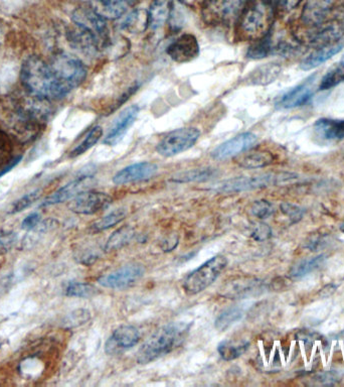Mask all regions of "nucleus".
<instances>
[{"mask_svg":"<svg viewBox=\"0 0 344 387\" xmlns=\"http://www.w3.org/2000/svg\"><path fill=\"white\" fill-rule=\"evenodd\" d=\"M0 346H1V343H0Z\"/></svg>","mask_w":344,"mask_h":387,"instance_id":"nucleus-49","label":"nucleus"},{"mask_svg":"<svg viewBox=\"0 0 344 387\" xmlns=\"http://www.w3.org/2000/svg\"><path fill=\"white\" fill-rule=\"evenodd\" d=\"M157 169L159 167L149 162L131 164L115 174L113 183L116 185H126L134 181L149 180L157 173Z\"/></svg>","mask_w":344,"mask_h":387,"instance_id":"nucleus-16","label":"nucleus"},{"mask_svg":"<svg viewBox=\"0 0 344 387\" xmlns=\"http://www.w3.org/2000/svg\"><path fill=\"white\" fill-rule=\"evenodd\" d=\"M326 262V255L319 254L317 257L304 259L294 265L289 271V276L292 279H301L303 276H308L311 272L319 269L324 262Z\"/></svg>","mask_w":344,"mask_h":387,"instance_id":"nucleus-25","label":"nucleus"},{"mask_svg":"<svg viewBox=\"0 0 344 387\" xmlns=\"http://www.w3.org/2000/svg\"><path fill=\"white\" fill-rule=\"evenodd\" d=\"M166 52L176 63L185 64L197 58L200 45L195 35L183 33L167 47Z\"/></svg>","mask_w":344,"mask_h":387,"instance_id":"nucleus-11","label":"nucleus"},{"mask_svg":"<svg viewBox=\"0 0 344 387\" xmlns=\"http://www.w3.org/2000/svg\"><path fill=\"white\" fill-rule=\"evenodd\" d=\"M134 235V231L132 228L125 227V228L119 229V230L115 231L108 241H107L105 249L106 252H113V250H118L124 246L127 245L132 240Z\"/></svg>","mask_w":344,"mask_h":387,"instance_id":"nucleus-31","label":"nucleus"},{"mask_svg":"<svg viewBox=\"0 0 344 387\" xmlns=\"http://www.w3.org/2000/svg\"><path fill=\"white\" fill-rule=\"evenodd\" d=\"M91 178H92L91 174H83V176H79L76 180L67 184L63 188L47 197L42 202V206H52V205L59 204V203L73 199L79 193L87 190L90 185Z\"/></svg>","mask_w":344,"mask_h":387,"instance_id":"nucleus-19","label":"nucleus"},{"mask_svg":"<svg viewBox=\"0 0 344 387\" xmlns=\"http://www.w3.org/2000/svg\"><path fill=\"white\" fill-rule=\"evenodd\" d=\"M21 81L26 90L33 96L45 100L59 99L66 96L50 64L38 57H30L21 67Z\"/></svg>","mask_w":344,"mask_h":387,"instance_id":"nucleus-1","label":"nucleus"},{"mask_svg":"<svg viewBox=\"0 0 344 387\" xmlns=\"http://www.w3.org/2000/svg\"><path fill=\"white\" fill-rule=\"evenodd\" d=\"M251 213L259 219H266L274 213V207L266 200L255 201L251 206Z\"/></svg>","mask_w":344,"mask_h":387,"instance_id":"nucleus-38","label":"nucleus"},{"mask_svg":"<svg viewBox=\"0 0 344 387\" xmlns=\"http://www.w3.org/2000/svg\"><path fill=\"white\" fill-rule=\"evenodd\" d=\"M257 136L252 133H241L235 136L228 142L222 143L212 152V157L214 159L224 161L229 157H236L243 152H248L252 149L257 142Z\"/></svg>","mask_w":344,"mask_h":387,"instance_id":"nucleus-12","label":"nucleus"},{"mask_svg":"<svg viewBox=\"0 0 344 387\" xmlns=\"http://www.w3.org/2000/svg\"><path fill=\"white\" fill-rule=\"evenodd\" d=\"M317 74L305 79L301 84L288 91L277 102V107L281 109H292L306 103L311 98L316 85Z\"/></svg>","mask_w":344,"mask_h":387,"instance_id":"nucleus-14","label":"nucleus"},{"mask_svg":"<svg viewBox=\"0 0 344 387\" xmlns=\"http://www.w3.org/2000/svg\"><path fill=\"white\" fill-rule=\"evenodd\" d=\"M172 0H153L147 11L148 28L159 30L171 18L172 13Z\"/></svg>","mask_w":344,"mask_h":387,"instance_id":"nucleus-21","label":"nucleus"},{"mask_svg":"<svg viewBox=\"0 0 344 387\" xmlns=\"http://www.w3.org/2000/svg\"><path fill=\"white\" fill-rule=\"evenodd\" d=\"M91 314L89 310H76L75 312L71 313L64 320V325L68 327H78L80 325L85 324L86 322L89 321Z\"/></svg>","mask_w":344,"mask_h":387,"instance_id":"nucleus-41","label":"nucleus"},{"mask_svg":"<svg viewBox=\"0 0 344 387\" xmlns=\"http://www.w3.org/2000/svg\"><path fill=\"white\" fill-rule=\"evenodd\" d=\"M200 136V131L195 128L176 129L160 140L156 147L157 152L162 157H174L191 149Z\"/></svg>","mask_w":344,"mask_h":387,"instance_id":"nucleus-6","label":"nucleus"},{"mask_svg":"<svg viewBox=\"0 0 344 387\" xmlns=\"http://www.w3.org/2000/svg\"><path fill=\"white\" fill-rule=\"evenodd\" d=\"M313 135L322 143H332L343 140L344 119H319L313 125Z\"/></svg>","mask_w":344,"mask_h":387,"instance_id":"nucleus-17","label":"nucleus"},{"mask_svg":"<svg viewBox=\"0 0 344 387\" xmlns=\"http://www.w3.org/2000/svg\"><path fill=\"white\" fill-rule=\"evenodd\" d=\"M260 288V284L255 281L236 279L227 284L224 288V297L229 298H247L253 296Z\"/></svg>","mask_w":344,"mask_h":387,"instance_id":"nucleus-24","label":"nucleus"},{"mask_svg":"<svg viewBox=\"0 0 344 387\" xmlns=\"http://www.w3.org/2000/svg\"><path fill=\"white\" fill-rule=\"evenodd\" d=\"M126 215H127V211L125 209L115 210L111 213L103 217L102 219L95 222L92 225V230L99 232V231H104L106 229L111 228V227L117 225V224L123 221L125 219Z\"/></svg>","mask_w":344,"mask_h":387,"instance_id":"nucleus-34","label":"nucleus"},{"mask_svg":"<svg viewBox=\"0 0 344 387\" xmlns=\"http://www.w3.org/2000/svg\"><path fill=\"white\" fill-rule=\"evenodd\" d=\"M145 269L141 264H133L122 267L117 271L104 274L98 279V283L103 288L111 290H123L137 284L144 276Z\"/></svg>","mask_w":344,"mask_h":387,"instance_id":"nucleus-9","label":"nucleus"},{"mask_svg":"<svg viewBox=\"0 0 344 387\" xmlns=\"http://www.w3.org/2000/svg\"><path fill=\"white\" fill-rule=\"evenodd\" d=\"M338 286L334 284H326V286H324L323 288L319 291V296L320 298H323L331 297V296L336 293V290H338Z\"/></svg>","mask_w":344,"mask_h":387,"instance_id":"nucleus-46","label":"nucleus"},{"mask_svg":"<svg viewBox=\"0 0 344 387\" xmlns=\"http://www.w3.org/2000/svg\"><path fill=\"white\" fill-rule=\"evenodd\" d=\"M272 50L271 38L269 35H264L256 40L254 44L248 47L247 56L248 58L260 60L266 58Z\"/></svg>","mask_w":344,"mask_h":387,"instance_id":"nucleus-36","label":"nucleus"},{"mask_svg":"<svg viewBox=\"0 0 344 387\" xmlns=\"http://www.w3.org/2000/svg\"><path fill=\"white\" fill-rule=\"evenodd\" d=\"M344 82V62L333 64L320 81L319 90L332 89Z\"/></svg>","mask_w":344,"mask_h":387,"instance_id":"nucleus-30","label":"nucleus"},{"mask_svg":"<svg viewBox=\"0 0 344 387\" xmlns=\"http://www.w3.org/2000/svg\"><path fill=\"white\" fill-rule=\"evenodd\" d=\"M227 264L228 260L223 255H216L210 258L186 276L183 281V288L190 295L202 293L216 281L219 274L226 269Z\"/></svg>","mask_w":344,"mask_h":387,"instance_id":"nucleus-5","label":"nucleus"},{"mask_svg":"<svg viewBox=\"0 0 344 387\" xmlns=\"http://www.w3.org/2000/svg\"><path fill=\"white\" fill-rule=\"evenodd\" d=\"M243 317V310L240 307H231L224 310L216 321V328L219 331H224L231 327V325L238 322Z\"/></svg>","mask_w":344,"mask_h":387,"instance_id":"nucleus-35","label":"nucleus"},{"mask_svg":"<svg viewBox=\"0 0 344 387\" xmlns=\"http://www.w3.org/2000/svg\"><path fill=\"white\" fill-rule=\"evenodd\" d=\"M64 293L68 297L88 298L98 295L99 290L90 284L71 281V283L67 284L66 288H64Z\"/></svg>","mask_w":344,"mask_h":387,"instance_id":"nucleus-32","label":"nucleus"},{"mask_svg":"<svg viewBox=\"0 0 344 387\" xmlns=\"http://www.w3.org/2000/svg\"><path fill=\"white\" fill-rule=\"evenodd\" d=\"M269 18L270 11L267 4L263 0H255L243 9L240 21L241 30L248 37H264Z\"/></svg>","mask_w":344,"mask_h":387,"instance_id":"nucleus-7","label":"nucleus"},{"mask_svg":"<svg viewBox=\"0 0 344 387\" xmlns=\"http://www.w3.org/2000/svg\"><path fill=\"white\" fill-rule=\"evenodd\" d=\"M326 245V239L325 236L319 234V235H312L307 239L304 245V247L311 250V252H317L320 248L323 247Z\"/></svg>","mask_w":344,"mask_h":387,"instance_id":"nucleus-42","label":"nucleus"},{"mask_svg":"<svg viewBox=\"0 0 344 387\" xmlns=\"http://www.w3.org/2000/svg\"><path fill=\"white\" fill-rule=\"evenodd\" d=\"M217 176V171L212 168L195 169L183 172L172 176L171 181L176 183H191V181H209Z\"/></svg>","mask_w":344,"mask_h":387,"instance_id":"nucleus-28","label":"nucleus"},{"mask_svg":"<svg viewBox=\"0 0 344 387\" xmlns=\"http://www.w3.org/2000/svg\"><path fill=\"white\" fill-rule=\"evenodd\" d=\"M102 135L103 128L101 126H95V128H93L87 135H86V138H84L83 142H81L78 147L71 150L70 157H79V155L85 154L86 152H88V150L92 149L96 143L99 142V140L102 138Z\"/></svg>","mask_w":344,"mask_h":387,"instance_id":"nucleus-33","label":"nucleus"},{"mask_svg":"<svg viewBox=\"0 0 344 387\" xmlns=\"http://www.w3.org/2000/svg\"><path fill=\"white\" fill-rule=\"evenodd\" d=\"M300 1L301 0H279V4H280V6L284 11H291L298 6Z\"/></svg>","mask_w":344,"mask_h":387,"instance_id":"nucleus-47","label":"nucleus"},{"mask_svg":"<svg viewBox=\"0 0 344 387\" xmlns=\"http://www.w3.org/2000/svg\"><path fill=\"white\" fill-rule=\"evenodd\" d=\"M236 162L241 168L246 169H262L273 164L274 155L268 150H253L240 155L236 159Z\"/></svg>","mask_w":344,"mask_h":387,"instance_id":"nucleus-22","label":"nucleus"},{"mask_svg":"<svg viewBox=\"0 0 344 387\" xmlns=\"http://www.w3.org/2000/svg\"><path fill=\"white\" fill-rule=\"evenodd\" d=\"M343 50V45L331 44L324 45L321 49L313 52L307 58L303 60L300 64V68L303 71H309L312 69L317 68L320 64L328 61L332 57L336 56L339 52Z\"/></svg>","mask_w":344,"mask_h":387,"instance_id":"nucleus-23","label":"nucleus"},{"mask_svg":"<svg viewBox=\"0 0 344 387\" xmlns=\"http://www.w3.org/2000/svg\"><path fill=\"white\" fill-rule=\"evenodd\" d=\"M280 209L282 213L288 217L293 223L299 222L300 220L303 218V215H304V210H303L302 208L288 202L282 203Z\"/></svg>","mask_w":344,"mask_h":387,"instance_id":"nucleus-40","label":"nucleus"},{"mask_svg":"<svg viewBox=\"0 0 344 387\" xmlns=\"http://www.w3.org/2000/svg\"><path fill=\"white\" fill-rule=\"evenodd\" d=\"M138 114H139V107L137 105H132V106L124 109L120 116L117 117L114 123L112 124L109 133H107L106 138H105V145L114 147L117 143L120 142L131 126L135 123Z\"/></svg>","mask_w":344,"mask_h":387,"instance_id":"nucleus-15","label":"nucleus"},{"mask_svg":"<svg viewBox=\"0 0 344 387\" xmlns=\"http://www.w3.org/2000/svg\"><path fill=\"white\" fill-rule=\"evenodd\" d=\"M336 0H307L303 9L302 20L306 25L317 26L323 23Z\"/></svg>","mask_w":344,"mask_h":387,"instance_id":"nucleus-20","label":"nucleus"},{"mask_svg":"<svg viewBox=\"0 0 344 387\" xmlns=\"http://www.w3.org/2000/svg\"><path fill=\"white\" fill-rule=\"evenodd\" d=\"M253 238L256 241H265L269 239L272 236V230L267 224H259L252 233Z\"/></svg>","mask_w":344,"mask_h":387,"instance_id":"nucleus-43","label":"nucleus"},{"mask_svg":"<svg viewBox=\"0 0 344 387\" xmlns=\"http://www.w3.org/2000/svg\"><path fill=\"white\" fill-rule=\"evenodd\" d=\"M135 0H93L91 7L105 21L118 20L127 14Z\"/></svg>","mask_w":344,"mask_h":387,"instance_id":"nucleus-18","label":"nucleus"},{"mask_svg":"<svg viewBox=\"0 0 344 387\" xmlns=\"http://www.w3.org/2000/svg\"><path fill=\"white\" fill-rule=\"evenodd\" d=\"M112 202L113 199L108 194L85 190L71 199L68 207L74 213L93 215L104 211Z\"/></svg>","mask_w":344,"mask_h":387,"instance_id":"nucleus-8","label":"nucleus"},{"mask_svg":"<svg viewBox=\"0 0 344 387\" xmlns=\"http://www.w3.org/2000/svg\"><path fill=\"white\" fill-rule=\"evenodd\" d=\"M139 341L140 333L135 327L121 326L115 330L107 340L105 344V352L109 355L119 354L137 345Z\"/></svg>","mask_w":344,"mask_h":387,"instance_id":"nucleus-13","label":"nucleus"},{"mask_svg":"<svg viewBox=\"0 0 344 387\" xmlns=\"http://www.w3.org/2000/svg\"><path fill=\"white\" fill-rule=\"evenodd\" d=\"M248 346L250 344L245 342V341L236 343L235 341L227 340L219 344L217 351L224 360L231 361V360H235L242 356L248 350Z\"/></svg>","mask_w":344,"mask_h":387,"instance_id":"nucleus-29","label":"nucleus"},{"mask_svg":"<svg viewBox=\"0 0 344 387\" xmlns=\"http://www.w3.org/2000/svg\"><path fill=\"white\" fill-rule=\"evenodd\" d=\"M50 67L67 94L82 84L87 76V69L82 61L68 54L57 55Z\"/></svg>","mask_w":344,"mask_h":387,"instance_id":"nucleus-3","label":"nucleus"},{"mask_svg":"<svg viewBox=\"0 0 344 387\" xmlns=\"http://www.w3.org/2000/svg\"><path fill=\"white\" fill-rule=\"evenodd\" d=\"M340 230L343 231V232L344 233V221L343 222V223H341Z\"/></svg>","mask_w":344,"mask_h":387,"instance_id":"nucleus-48","label":"nucleus"},{"mask_svg":"<svg viewBox=\"0 0 344 387\" xmlns=\"http://www.w3.org/2000/svg\"><path fill=\"white\" fill-rule=\"evenodd\" d=\"M281 73V67L277 64H267L252 72L250 81L254 85H267L274 82Z\"/></svg>","mask_w":344,"mask_h":387,"instance_id":"nucleus-26","label":"nucleus"},{"mask_svg":"<svg viewBox=\"0 0 344 387\" xmlns=\"http://www.w3.org/2000/svg\"><path fill=\"white\" fill-rule=\"evenodd\" d=\"M40 221V215L38 213H33L28 215L25 220H23V223H21V227L25 230H32V229L35 228L38 225Z\"/></svg>","mask_w":344,"mask_h":387,"instance_id":"nucleus-44","label":"nucleus"},{"mask_svg":"<svg viewBox=\"0 0 344 387\" xmlns=\"http://www.w3.org/2000/svg\"><path fill=\"white\" fill-rule=\"evenodd\" d=\"M297 176L291 173L264 174L254 176H240L231 180L224 181L217 186V190L221 193H241L247 191L257 190L269 187V186L279 185L295 180Z\"/></svg>","mask_w":344,"mask_h":387,"instance_id":"nucleus-4","label":"nucleus"},{"mask_svg":"<svg viewBox=\"0 0 344 387\" xmlns=\"http://www.w3.org/2000/svg\"><path fill=\"white\" fill-rule=\"evenodd\" d=\"M40 197V191L35 190L33 192L26 194V195L21 197V199L16 201L14 203L13 208H11V213L16 214L19 212L23 211L26 208L32 206L33 203L35 202Z\"/></svg>","mask_w":344,"mask_h":387,"instance_id":"nucleus-39","label":"nucleus"},{"mask_svg":"<svg viewBox=\"0 0 344 387\" xmlns=\"http://www.w3.org/2000/svg\"><path fill=\"white\" fill-rule=\"evenodd\" d=\"M125 20L121 23V28L129 33H139L148 28L147 11H134L125 14Z\"/></svg>","mask_w":344,"mask_h":387,"instance_id":"nucleus-27","label":"nucleus"},{"mask_svg":"<svg viewBox=\"0 0 344 387\" xmlns=\"http://www.w3.org/2000/svg\"><path fill=\"white\" fill-rule=\"evenodd\" d=\"M248 0H224L222 4V16L224 20L231 21L240 16L245 9Z\"/></svg>","mask_w":344,"mask_h":387,"instance_id":"nucleus-37","label":"nucleus"},{"mask_svg":"<svg viewBox=\"0 0 344 387\" xmlns=\"http://www.w3.org/2000/svg\"><path fill=\"white\" fill-rule=\"evenodd\" d=\"M14 235L11 232H0V252L11 248L14 241Z\"/></svg>","mask_w":344,"mask_h":387,"instance_id":"nucleus-45","label":"nucleus"},{"mask_svg":"<svg viewBox=\"0 0 344 387\" xmlns=\"http://www.w3.org/2000/svg\"><path fill=\"white\" fill-rule=\"evenodd\" d=\"M73 21L76 26L94 35L101 45L104 44L105 40L108 37L106 21L91 6L76 9L73 13Z\"/></svg>","mask_w":344,"mask_h":387,"instance_id":"nucleus-10","label":"nucleus"},{"mask_svg":"<svg viewBox=\"0 0 344 387\" xmlns=\"http://www.w3.org/2000/svg\"><path fill=\"white\" fill-rule=\"evenodd\" d=\"M190 330V325L186 322H171L161 327L141 346L137 362L148 364L168 354L185 342Z\"/></svg>","mask_w":344,"mask_h":387,"instance_id":"nucleus-2","label":"nucleus"}]
</instances>
